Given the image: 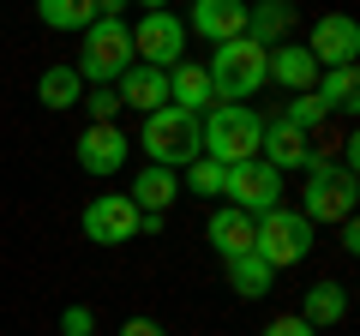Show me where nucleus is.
Returning a JSON list of instances; mask_svg holds the SVG:
<instances>
[{
  "mask_svg": "<svg viewBox=\"0 0 360 336\" xmlns=\"http://www.w3.org/2000/svg\"><path fill=\"white\" fill-rule=\"evenodd\" d=\"M258 138H264V115H252L246 103H217L210 115H198V156H210L222 168L252 162Z\"/></svg>",
  "mask_w": 360,
  "mask_h": 336,
  "instance_id": "nucleus-1",
  "label": "nucleus"
},
{
  "mask_svg": "<svg viewBox=\"0 0 360 336\" xmlns=\"http://www.w3.org/2000/svg\"><path fill=\"white\" fill-rule=\"evenodd\" d=\"M205 78H210V96L217 103H246L252 91H264V49L252 37L222 42V49H210Z\"/></svg>",
  "mask_w": 360,
  "mask_h": 336,
  "instance_id": "nucleus-2",
  "label": "nucleus"
},
{
  "mask_svg": "<svg viewBox=\"0 0 360 336\" xmlns=\"http://www.w3.org/2000/svg\"><path fill=\"white\" fill-rule=\"evenodd\" d=\"M319 246V228H312L307 217H300L295 205H276L270 217H258V228H252V252L270 264V271H288V264H300Z\"/></svg>",
  "mask_w": 360,
  "mask_h": 336,
  "instance_id": "nucleus-3",
  "label": "nucleus"
},
{
  "mask_svg": "<svg viewBox=\"0 0 360 336\" xmlns=\"http://www.w3.org/2000/svg\"><path fill=\"white\" fill-rule=\"evenodd\" d=\"M295 210L312 222V228H319V222H348V217H354V174H342L324 150H312V162H307V193H300Z\"/></svg>",
  "mask_w": 360,
  "mask_h": 336,
  "instance_id": "nucleus-4",
  "label": "nucleus"
},
{
  "mask_svg": "<svg viewBox=\"0 0 360 336\" xmlns=\"http://www.w3.org/2000/svg\"><path fill=\"white\" fill-rule=\"evenodd\" d=\"M139 144H144V156H150V168H168V174H180L186 162H198V115L156 108V115H144Z\"/></svg>",
  "mask_w": 360,
  "mask_h": 336,
  "instance_id": "nucleus-5",
  "label": "nucleus"
},
{
  "mask_svg": "<svg viewBox=\"0 0 360 336\" xmlns=\"http://www.w3.org/2000/svg\"><path fill=\"white\" fill-rule=\"evenodd\" d=\"M132 66V25L127 18H96V25L84 30V60L72 66L78 84H115L120 72Z\"/></svg>",
  "mask_w": 360,
  "mask_h": 336,
  "instance_id": "nucleus-6",
  "label": "nucleus"
},
{
  "mask_svg": "<svg viewBox=\"0 0 360 336\" xmlns=\"http://www.w3.org/2000/svg\"><path fill=\"white\" fill-rule=\"evenodd\" d=\"M132 54H139V66L174 72V66L186 60V25H180L174 13H162V6H150V13L139 18V30H132Z\"/></svg>",
  "mask_w": 360,
  "mask_h": 336,
  "instance_id": "nucleus-7",
  "label": "nucleus"
},
{
  "mask_svg": "<svg viewBox=\"0 0 360 336\" xmlns=\"http://www.w3.org/2000/svg\"><path fill=\"white\" fill-rule=\"evenodd\" d=\"M283 193H288V181L270 162H258V156L240 162V168H229V205L246 210V217H270V210L283 205Z\"/></svg>",
  "mask_w": 360,
  "mask_h": 336,
  "instance_id": "nucleus-8",
  "label": "nucleus"
},
{
  "mask_svg": "<svg viewBox=\"0 0 360 336\" xmlns=\"http://www.w3.org/2000/svg\"><path fill=\"white\" fill-rule=\"evenodd\" d=\"M300 49L312 54V66H319V72H330V66H354V54H360V25H354L348 13H324Z\"/></svg>",
  "mask_w": 360,
  "mask_h": 336,
  "instance_id": "nucleus-9",
  "label": "nucleus"
},
{
  "mask_svg": "<svg viewBox=\"0 0 360 336\" xmlns=\"http://www.w3.org/2000/svg\"><path fill=\"white\" fill-rule=\"evenodd\" d=\"M139 234V210H132L127 193H103V198H90L84 205V240L96 246H120Z\"/></svg>",
  "mask_w": 360,
  "mask_h": 336,
  "instance_id": "nucleus-10",
  "label": "nucleus"
},
{
  "mask_svg": "<svg viewBox=\"0 0 360 336\" xmlns=\"http://www.w3.org/2000/svg\"><path fill=\"white\" fill-rule=\"evenodd\" d=\"M258 162H270L276 174H295V168H307V162H312V132L288 127L283 115L264 120V138H258Z\"/></svg>",
  "mask_w": 360,
  "mask_h": 336,
  "instance_id": "nucleus-11",
  "label": "nucleus"
},
{
  "mask_svg": "<svg viewBox=\"0 0 360 336\" xmlns=\"http://www.w3.org/2000/svg\"><path fill=\"white\" fill-rule=\"evenodd\" d=\"M127 156H132V138L120 132V120L115 127H84L78 132V168L84 174H120Z\"/></svg>",
  "mask_w": 360,
  "mask_h": 336,
  "instance_id": "nucleus-12",
  "label": "nucleus"
},
{
  "mask_svg": "<svg viewBox=\"0 0 360 336\" xmlns=\"http://www.w3.org/2000/svg\"><path fill=\"white\" fill-rule=\"evenodd\" d=\"M186 30L205 37L210 49H222V42L246 37V6H240V0H198L193 18H186Z\"/></svg>",
  "mask_w": 360,
  "mask_h": 336,
  "instance_id": "nucleus-13",
  "label": "nucleus"
},
{
  "mask_svg": "<svg viewBox=\"0 0 360 336\" xmlns=\"http://www.w3.org/2000/svg\"><path fill=\"white\" fill-rule=\"evenodd\" d=\"M115 96H120V108H132V115H156V108H168V72L132 60L127 72L115 78Z\"/></svg>",
  "mask_w": 360,
  "mask_h": 336,
  "instance_id": "nucleus-14",
  "label": "nucleus"
},
{
  "mask_svg": "<svg viewBox=\"0 0 360 336\" xmlns=\"http://www.w3.org/2000/svg\"><path fill=\"white\" fill-rule=\"evenodd\" d=\"M264 84H276V91H288V96H307L312 84H319V66H312L307 49L283 42V49H270V54H264Z\"/></svg>",
  "mask_w": 360,
  "mask_h": 336,
  "instance_id": "nucleus-15",
  "label": "nucleus"
},
{
  "mask_svg": "<svg viewBox=\"0 0 360 336\" xmlns=\"http://www.w3.org/2000/svg\"><path fill=\"white\" fill-rule=\"evenodd\" d=\"M168 108H180V115H210V108H217L210 78H205L198 60H180L174 72H168Z\"/></svg>",
  "mask_w": 360,
  "mask_h": 336,
  "instance_id": "nucleus-16",
  "label": "nucleus"
},
{
  "mask_svg": "<svg viewBox=\"0 0 360 336\" xmlns=\"http://www.w3.org/2000/svg\"><path fill=\"white\" fill-rule=\"evenodd\" d=\"M252 228H258V217H246V210H234V205H222L217 217H210V246H217L222 252V264L229 259H246V252H252Z\"/></svg>",
  "mask_w": 360,
  "mask_h": 336,
  "instance_id": "nucleus-17",
  "label": "nucleus"
},
{
  "mask_svg": "<svg viewBox=\"0 0 360 336\" xmlns=\"http://www.w3.org/2000/svg\"><path fill=\"white\" fill-rule=\"evenodd\" d=\"M295 6H288V0H270V6H246V37L258 42V49H283L288 42V30H295Z\"/></svg>",
  "mask_w": 360,
  "mask_h": 336,
  "instance_id": "nucleus-18",
  "label": "nucleus"
},
{
  "mask_svg": "<svg viewBox=\"0 0 360 336\" xmlns=\"http://www.w3.org/2000/svg\"><path fill=\"white\" fill-rule=\"evenodd\" d=\"M174 198H180V174H168V168H139V181H132V210L162 217Z\"/></svg>",
  "mask_w": 360,
  "mask_h": 336,
  "instance_id": "nucleus-19",
  "label": "nucleus"
},
{
  "mask_svg": "<svg viewBox=\"0 0 360 336\" xmlns=\"http://www.w3.org/2000/svg\"><path fill=\"white\" fill-rule=\"evenodd\" d=\"M300 318H307L312 330L342 324V318H348V288H342V283H312V288H307V306H300Z\"/></svg>",
  "mask_w": 360,
  "mask_h": 336,
  "instance_id": "nucleus-20",
  "label": "nucleus"
},
{
  "mask_svg": "<svg viewBox=\"0 0 360 336\" xmlns=\"http://www.w3.org/2000/svg\"><path fill=\"white\" fill-rule=\"evenodd\" d=\"M229 288L240 300H258V295H270L276 288V271H270L258 252H246V259H229Z\"/></svg>",
  "mask_w": 360,
  "mask_h": 336,
  "instance_id": "nucleus-21",
  "label": "nucleus"
},
{
  "mask_svg": "<svg viewBox=\"0 0 360 336\" xmlns=\"http://www.w3.org/2000/svg\"><path fill=\"white\" fill-rule=\"evenodd\" d=\"M37 18L49 30H90L96 25V0H37Z\"/></svg>",
  "mask_w": 360,
  "mask_h": 336,
  "instance_id": "nucleus-22",
  "label": "nucleus"
},
{
  "mask_svg": "<svg viewBox=\"0 0 360 336\" xmlns=\"http://www.w3.org/2000/svg\"><path fill=\"white\" fill-rule=\"evenodd\" d=\"M37 96H42V108H72V103H84V84H78L72 66H42Z\"/></svg>",
  "mask_w": 360,
  "mask_h": 336,
  "instance_id": "nucleus-23",
  "label": "nucleus"
},
{
  "mask_svg": "<svg viewBox=\"0 0 360 336\" xmlns=\"http://www.w3.org/2000/svg\"><path fill=\"white\" fill-rule=\"evenodd\" d=\"M354 84H360V72H354V66H330V72H319L312 96H319V103L330 108V115H336V108L348 115V108H354Z\"/></svg>",
  "mask_w": 360,
  "mask_h": 336,
  "instance_id": "nucleus-24",
  "label": "nucleus"
},
{
  "mask_svg": "<svg viewBox=\"0 0 360 336\" xmlns=\"http://www.w3.org/2000/svg\"><path fill=\"white\" fill-rule=\"evenodd\" d=\"M180 181H186V193L217 198V193H229V168H222V162H210V156H198V162H186V168H180Z\"/></svg>",
  "mask_w": 360,
  "mask_h": 336,
  "instance_id": "nucleus-25",
  "label": "nucleus"
},
{
  "mask_svg": "<svg viewBox=\"0 0 360 336\" xmlns=\"http://www.w3.org/2000/svg\"><path fill=\"white\" fill-rule=\"evenodd\" d=\"M84 115H90V127H115V115H120L115 84H90L84 91Z\"/></svg>",
  "mask_w": 360,
  "mask_h": 336,
  "instance_id": "nucleus-26",
  "label": "nucleus"
},
{
  "mask_svg": "<svg viewBox=\"0 0 360 336\" xmlns=\"http://www.w3.org/2000/svg\"><path fill=\"white\" fill-rule=\"evenodd\" d=\"M60 330L66 336H96V312H90V306H66L60 312Z\"/></svg>",
  "mask_w": 360,
  "mask_h": 336,
  "instance_id": "nucleus-27",
  "label": "nucleus"
},
{
  "mask_svg": "<svg viewBox=\"0 0 360 336\" xmlns=\"http://www.w3.org/2000/svg\"><path fill=\"white\" fill-rule=\"evenodd\" d=\"M258 336H319V330H312V324L300 318V312H283V318H270Z\"/></svg>",
  "mask_w": 360,
  "mask_h": 336,
  "instance_id": "nucleus-28",
  "label": "nucleus"
},
{
  "mask_svg": "<svg viewBox=\"0 0 360 336\" xmlns=\"http://www.w3.org/2000/svg\"><path fill=\"white\" fill-rule=\"evenodd\" d=\"M120 336H168V330L156 318H127V324H120Z\"/></svg>",
  "mask_w": 360,
  "mask_h": 336,
  "instance_id": "nucleus-29",
  "label": "nucleus"
},
{
  "mask_svg": "<svg viewBox=\"0 0 360 336\" xmlns=\"http://www.w3.org/2000/svg\"><path fill=\"white\" fill-rule=\"evenodd\" d=\"M336 234H342V252H360V222H354V217L336 222Z\"/></svg>",
  "mask_w": 360,
  "mask_h": 336,
  "instance_id": "nucleus-30",
  "label": "nucleus"
}]
</instances>
